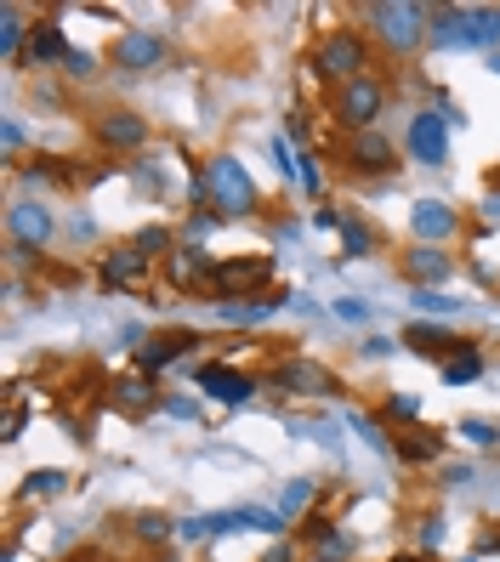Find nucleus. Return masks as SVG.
<instances>
[{"mask_svg":"<svg viewBox=\"0 0 500 562\" xmlns=\"http://www.w3.org/2000/svg\"><path fill=\"white\" fill-rule=\"evenodd\" d=\"M165 415H177V421H194V404H188V398H165Z\"/></svg>","mask_w":500,"mask_h":562,"instance_id":"nucleus-40","label":"nucleus"},{"mask_svg":"<svg viewBox=\"0 0 500 562\" xmlns=\"http://www.w3.org/2000/svg\"><path fill=\"white\" fill-rule=\"evenodd\" d=\"M489 63H495V74H500V57H489Z\"/></svg>","mask_w":500,"mask_h":562,"instance_id":"nucleus-48","label":"nucleus"},{"mask_svg":"<svg viewBox=\"0 0 500 562\" xmlns=\"http://www.w3.org/2000/svg\"><path fill=\"white\" fill-rule=\"evenodd\" d=\"M461 432H466L472 443H483V449H489V443H500V426H495V421H478V415H466Z\"/></svg>","mask_w":500,"mask_h":562,"instance_id":"nucleus-33","label":"nucleus"},{"mask_svg":"<svg viewBox=\"0 0 500 562\" xmlns=\"http://www.w3.org/2000/svg\"><path fill=\"white\" fill-rule=\"evenodd\" d=\"M364 63H370V46H364V35H353V29H336V35L319 40V52H313V74L319 80H330V86H347V80H364Z\"/></svg>","mask_w":500,"mask_h":562,"instance_id":"nucleus-2","label":"nucleus"},{"mask_svg":"<svg viewBox=\"0 0 500 562\" xmlns=\"http://www.w3.org/2000/svg\"><path fill=\"white\" fill-rule=\"evenodd\" d=\"M415 307H421V313H461V301L455 296H438V290H415Z\"/></svg>","mask_w":500,"mask_h":562,"instance_id":"nucleus-32","label":"nucleus"},{"mask_svg":"<svg viewBox=\"0 0 500 562\" xmlns=\"http://www.w3.org/2000/svg\"><path fill=\"white\" fill-rule=\"evenodd\" d=\"M449 273H455V256L438 245H415L404 250V279L415 284V290H438V284H449Z\"/></svg>","mask_w":500,"mask_h":562,"instance_id":"nucleus-12","label":"nucleus"},{"mask_svg":"<svg viewBox=\"0 0 500 562\" xmlns=\"http://www.w3.org/2000/svg\"><path fill=\"white\" fill-rule=\"evenodd\" d=\"M199 387H205L211 404H250L256 381H250L245 369H233V364H205L199 369Z\"/></svg>","mask_w":500,"mask_h":562,"instance_id":"nucleus-13","label":"nucleus"},{"mask_svg":"<svg viewBox=\"0 0 500 562\" xmlns=\"http://www.w3.org/2000/svg\"><path fill=\"white\" fill-rule=\"evenodd\" d=\"M444 483H449V489H466V483H472V466H466V460L444 466Z\"/></svg>","mask_w":500,"mask_h":562,"instance_id":"nucleus-36","label":"nucleus"},{"mask_svg":"<svg viewBox=\"0 0 500 562\" xmlns=\"http://www.w3.org/2000/svg\"><path fill=\"white\" fill-rule=\"evenodd\" d=\"M404 148H410V159H421V165H444L449 159V120L438 108H421L410 120V131H404Z\"/></svg>","mask_w":500,"mask_h":562,"instance_id":"nucleus-7","label":"nucleus"},{"mask_svg":"<svg viewBox=\"0 0 500 562\" xmlns=\"http://www.w3.org/2000/svg\"><path fill=\"white\" fill-rule=\"evenodd\" d=\"M165 57H171V46H165L160 35H148V29H125V35L114 40V63H120L125 74H148V69H160Z\"/></svg>","mask_w":500,"mask_h":562,"instance_id":"nucleus-11","label":"nucleus"},{"mask_svg":"<svg viewBox=\"0 0 500 562\" xmlns=\"http://www.w3.org/2000/svg\"><path fill=\"white\" fill-rule=\"evenodd\" d=\"M69 40H63V29H57V23H35V29H29V52H23V63H29V69H52V63H69Z\"/></svg>","mask_w":500,"mask_h":562,"instance_id":"nucleus-20","label":"nucleus"},{"mask_svg":"<svg viewBox=\"0 0 500 562\" xmlns=\"http://www.w3.org/2000/svg\"><path fill=\"white\" fill-rule=\"evenodd\" d=\"M302 540L313 545V557H324V562H347V557H353L347 534H336V523H330V517H307Z\"/></svg>","mask_w":500,"mask_h":562,"instance_id":"nucleus-22","label":"nucleus"},{"mask_svg":"<svg viewBox=\"0 0 500 562\" xmlns=\"http://www.w3.org/2000/svg\"><path fill=\"white\" fill-rule=\"evenodd\" d=\"M336 313L347 318V324H364V318H370V307H364V301H336Z\"/></svg>","mask_w":500,"mask_h":562,"instance_id":"nucleus-38","label":"nucleus"},{"mask_svg":"<svg viewBox=\"0 0 500 562\" xmlns=\"http://www.w3.org/2000/svg\"><path fill=\"white\" fill-rule=\"evenodd\" d=\"M6 233H12V250H40L52 239V211L35 205V199H12L6 211Z\"/></svg>","mask_w":500,"mask_h":562,"instance_id":"nucleus-10","label":"nucleus"},{"mask_svg":"<svg viewBox=\"0 0 500 562\" xmlns=\"http://www.w3.org/2000/svg\"><path fill=\"white\" fill-rule=\"evenodd\" d=\"M404 347L410 352H427V358H461V352H472V341L466 335H449V330H438V324H410L404 330Z\"/></svg>","mask_w":500,"mask_h":562,"instance_id":"nucleus-18","label":"nucleus"},{"mask_svg":"<svg viewBox=\"0 0 500 562\" xmlns=\"http://www.w3.org/2000/svg\"><path fill=\"white\" fill-rule=\"evenodd\" d=\"M438 540H444V517H421V545L432 551Z\"/></svg>","mask_w":500,"mask_h":562,"instance_id":"nucleus-37","label":"nucleus"},{"mask_svg":"<svg viewBox=\"0 0 500 562\" xmlns=\"http://www.w3.org/2000/svg\"><path fill=\"white\" fill-rule=\"evenodd\" d=\"M387 352H393V341H387V335H370V341H364V358H387Z\"/></svg>","mask_w":500,"mask_h":562,"instance_id":"nucleus-39","label":"nucleus"},{"mask_svg":"<svg viewBox=\"0 0 500 562\" xmlns=\"http://www.w3.org/2000/svg\"><path fill=\"white\" fill-rule=\"evenodd\" d=\"M0 52H6V63H23V52H29V29H23L18 6H0Z\"/></svg>","mask_w":500,"mask_h":562,"instance_id":"nucleus-25","label":"nucleus"},{"mask_svg":"<svg viewBox=\"0 0 500 562\" xmlns=\"http://www.w3.org/2000/svg\"><path fill=\"white\" fill-rule=\"evenodd\" d=\"M307 500H313V477H296V483H290V489L279 494V511H285V517H296V511H302Z\"/></svg>","mask_w":500,"mask_h":562,"instance_id":"nucleus-30","label":"nucleus"},{"mask_svg":"<svg viewBox=\"0 0 500 562\" xmlns=\"http://www.w3.org/2000/svg\"><path fill=\"white\" fill-rule=\"evenodd\" d=\"M199 347L194 330H171V335H154V341H143L137 347V364H143V375H154V369L177 364V358H188V352Z\"/></svg>","mask_w":500,"mask_h":562,"instance_id":"nucleus-17","label":"nucleus"},{"mask_svg":"<svg viewBox=\"0 0 500 562\" xmlns=\"http://www.w3.org/2000/svg\"><path fill=\"white\" fill-rule=\"evenodd\" d=\"M273 387L290 392V398H330L336 392V375L324 364H313V358H290V364L273 369Z\"/></svg>","mask_w":500,"mask_h":562,"instance_id":"nucleus-8","label":"nucleus"},{"mask_svg":"<svg viewBox=\"0 0 500 562\" xmlns=\"http://www.w3.org/2000/svg\"><path fill=\"white\" fill-rule=\"evenodd\" d=\"M205 182H211L216 211H228V216H250L256 211V182H250V171L233 154H216L211 171H205Z\"/></svg>","mask_w":500,"mask_h":562,"instance_id":"nucleus-4","label":"nucleus"},{"mask_svg":"<svg viewBox=\"0 0 500 562\" xmlns=\"http://www.w3.org/2000/svg\"><path fill=\"white\" fill-rule=\"evenodd\" d=\"M148 273V256L137 245H120V250H108L103 256V284L108 290H125V284H137Z\"/></svg>","mask_w":500,"mask_h":562,"instance_id":"nucleus-21","label":"nucleus"},{"mask_svg":"<svg viewBox=\"0 0 500 562\" xmlns=\"http://www.w3.org/2000/svg\"><path fill=\"white\" fill-rule=\"evenodd\" d=\"M410 228H415L421 245H438V239H455V233H461V211L444 205V199H421L410 211Z\"/></svg>","mask_w":500,"mask_h":562,"instance_id":"nucleus-14","label":"nucleus"},{"mask_svg":"<svg viewBox=\"0 0 500 562\" xmlns=\"http://www.w3.org/2000/svg\"><path fill=\"white\" fill-rule=\"evenodd\" d=\"M91 131H97V142L114 148V154H131V148H143L148 142V120L143 114H131V108H103V114L91 120Z\"/></svg>","mask_w":500,"mask_h":562,"instance_id":"nucleus-9","label":"nucleus"},{"mask_svg":"<svg viewBox=\"0 0 500 562\" xmlns=\"http://www.w3.org/2000/svg\"><path fill=\"white\" fill-rule=\"evenodd\" d=\"M341 239H347V256H370V245H375V233L364 222H341Z\"/></svg>","mask_w":500,"mask_h":562,"instance_id":"nucleus-31","label":"nucleus"},{"mask_svg":"<svg viewBox=\"0 0 500 562\" xmlns=\"http://www.w3.org/2000/svg\"><path fill=\"white\" fill-rule=\"evenodd\" d=\"M432 40L438 46H495L500 40V6H449V12H432Z\"/></svg>","mask_w":500,"mask_h":562,"instance_id":"nucleus-1","label":"nucleus"},{"mask_svg":"<svg viewBox=\"0 0 500 562\" xmlns=\"http://www.w3.org/2000/svg\"><path fill=\"white\" fill-rule=\"evenodd\" d=\"M108 398H114V409H120V415H148V409L165 404L160 387H154L148 375H120V381L108 387Z\"/></svg>","mask_w":500,"mask_h":562,"instance_id":"nucleus-19","label":"nucleus"},{"mask_svg":"<svg viewBox=\"0 0 500 562\" xmlns=\"http://www.w3.org/2000/svg\"><path fill=\"white\" fill-rule=\"evenodd\" d=\"M131 245L143 250V256H171V228H160V222H154V228H143Z\"/></svg>","mask_w":500,"mask_h":562,"instance_id":"nucleus-29","label":"nucleus"},{"mask_svg":"<svg viewBox=\"0 0 500 562\" xmlns=\"http://www.w3.org/2000/svg\"><path fill=\"white\" fill-rule=\"evenodd\" d=\"M387 415H393V421H415V415H421V398H410V392H393V398H387Z\"/></svg>","mask_w":500,"mask_h":562,"instance_id":"nucleus-34","label":"nucleus"},{"mask_svg":"<svg viewBox=\"0 0 500 562\" xmlns=\"http://www.w3.org/2000/svg\"><path fill=\"white\" fill-rule=\"evenodd\" d=\"M69 74L74 80H91V74H97V57L91 52H69Z\"/></svg>","mask_w":500,"mask_h":562,"instance_id":"nucleus-35","label":"nucleus"},{"mask_svg":"<svg viewBox=\"0 0 500 562\" xmlns=\"http://www.w3.org/2000/svg\"><path fill=\"white\" fill-rule=\"evenodd\" d=\"M478 375H483V358L478 352H461V358L444 364V387H466V381H478Z\"/></svg>","mask_w":500,"mask_h":562,"instance_id":"nucleus-28","label":"nucleus"},{"mask_svg":"<svg viewBox=\"0 0 500 562\" xmlns=\"http://www.w3.org/2000/svg\"><path fill=\"white\" fill-rule=\"evenodd\" d=\"M131 534L143 545H165V540H177V523H171L165 511H137V517H131Z\"/></svg>","mask_w":500,"mask_h":562,"instance_id":"nucleus-26","label":"nucleus"},{"mask_svg":"<svg viewBox=\"0 0 500 562\" xmlns=\"http://www.w3.org/2000/svg\"><path fill=\"white\" fill-rule=\"evenodd\" d=\"M347 165H353L358 176H387L398 165V148L381 131H358L353 148H347Z\"/></svg>","mask_w":500,"mask_h":562,"instance_id":"nucleus-15","label":"nucleus"},{"mask_svg":"<svg viewBox=\"0 0 500 562\" xmlns=\"http://www.w3.org/2000/svg\"><path fill=\"white\" fill-rule=\"evenodd\" d=\"M18 148H23V125L6 120V154H18Z\"/></svg>","mask_w":500,"mask_h":562,"instance_id":"nucleus-41","label":"nucleus"},{"mask_svg":"<svg viewBox=\"0 0 500 562\" xmlns=\"http://www.w3.org/2000/svg\"><path fill=\"white\" fill-rule=\"evenodd\" d=\"M489 551H500V528H489V534L478 540V557H489Z\"/></svg>","mask_w":500,"mask_h":562,"instance_id":"nucleus-43","label":"nucleus"},{"mask_svg":"<svg viewBox=\"0 0 500 562\" xmlns=\"http://www.w3.org/2000/svg\"><path fill=\"white\" fill-rule=\"evenodd\" d=\"M381 108H387V86L375 80V74H364V80H347V86L336 91V120L347 125V131H375V120H381Z\"/></svg>","mask_w":500,"mask_h":562,"instance_id":"nucleus-5","label":"nucleus"},{"mask_svg":"<svg viewBox=\"0 0 500 562\" xmlns=\"http://www.w3.org/2000/svg\"><path fill=\"white\" fill-rule=\"evenodd\" d=\"M364 18H370V29L387 40L393 52H415L421 40H432L427 6H364Z\"/></svg>","mask_w":500,"mask_h":562,"instance_id":"nucleus-3","label":"nucleus"},{"mask_svg":"<svg viewBox=\"0 0 500 562\" xmlns=\"http://www.w3.org/2000/svg\"><path fill=\"white\" fill-rule=\"evenodd\" d=\"M268 562H290V545L279 540V545H273V551H268Z\"/></svg>","mask_w":500,"mask_h":562,"instance_id":"nucleus-44","label":"nucleus"},{"mask_svg":"<svg viewBox=\"0 0 500 562\" xmlns=\"http://www.w3.org/2000/svg\"><path fill=\"white\" fill-rule=\"evenodd\" d=\"M302 182H307V188H313V194H319V182H324V176H319V165H313V154L302 159Z\"/></svg>","mask_w":500,"mask_h":562,"instance_id":"nucleus-42","label":"nucleus"},{"mask_svg":"<svg viewBox=\"0 0 500 562\" xmlns=\"http://www.w3.org/2000/svg\"><path fill=\"white\" fill-rule=\"evenodd\" d=\"M268 279H273V256H233V262H216L205 290H216V301H233V296H245V290H256V284H268Z\"/></svg>","mask_w":500,"mask_h":562,"instance_id":"nucleus-6","label":"nucleus"},{"mask_svg":"<svg viewBox=\"0 0 500 562\" xmlns=\"http://www.w3.org/2000/svg\"><path fill=\"white\" fill-rule=\"evenodd\" d=\"M393 455H398V460H410V466H427V460L444 455V432L410 426V432H398V438H393Z\"/></svg>","mask_w":500,"mask_h":562,"instance_id":"nucleus-23","label":"nucleus"},{"mask_svg":"<svg viewBox=\"0 0 500 562\" xmlns=\"http://www.w3.org/2000/svg\"><path fill=\"white\" fill-rule=\"evenodd\" d=\"M285 301H290L285 290H268V296H256V301H222V318L228 324H256V318H273Z\"/></svg>","mask_w":500,"mask_h":562,"instance_id":"nucleus-24","label":"nucleus"},{"mask_svg":"<svg viewBox=\"0 0 500 562\" xmlns=\"http://www.w3.org/2000/svg\"><path fill=\"white\" fill-rule=\"evenodd\" d=\"M393 562H427V557H393Z\"/></svg>","mask_w":500,"mask_h":562,"instance_id":"nucleus-46","label":"nucleus"},{"mask_svg":"<svg viewBox=\"0 0 500 562\" xmlns=\"http://www.w3.org/2000/svg\"><path fill=\"white\" fill-rule=\"evenodd\" d=\"M69 489V472H57V466H46V472H29V483H23V500H52V494Z\"/></svg>","mask_w":500,"mask_h":562,"instance_id":"nucleus-27","label":"nucleus"},{"mask_svg":"<svg viewBox=\"0 0 500 562\" xmlns=\"http://www.w3.org/2000/svg\"><path fill=\"white\" fill-rule=\"evenodd\" d=\"M69 562H97V557H91V551H86V557H69Z\"/></svg>","mask_w":500,"mask_h":562,"instance_id":"nucleus-45","label":"nucleus"},{"mask_svg":"<svg viewBox=\"0 0 500 562\" xmlns=\"http://www.w3.org/2000/svg\"><path fill=\"white\" fill-rule=\"evenodd\" d=\"M489 182H495V188H500V176H489ZM495 205H500V199H495Z\"/></svg>","mask_w":500,"mask_h":562,"instance_id":"nucleus-47","label":"nucleus"},{"mask_svg":"<svg viewBox=\"0 0 500 562\" xmlns=\"http://www.w3.org/2000/svg\"><path fill=\"white\" fill-rule=\"evenodd\" d=\"M216 262L205 245H177L171 256H165V279L177 284V290H194V284H211Z\"/></svg>","mask_w":500,"mask_h":562,"instance_id":"nucleus-16","label":"nucleus"}]
</instances>
